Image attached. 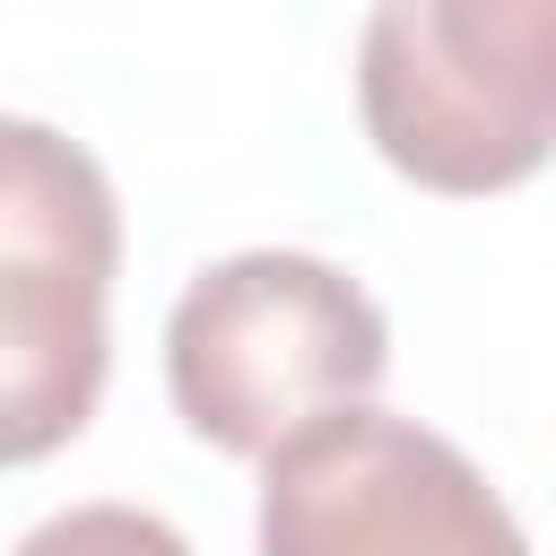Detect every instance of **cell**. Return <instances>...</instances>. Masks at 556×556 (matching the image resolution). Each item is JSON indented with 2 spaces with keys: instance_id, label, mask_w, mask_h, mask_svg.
I'll return each mask as SVG.
<instances>
[{
  "instance_id": "1",
  "label": "cell",
  "mask_w": 556,
  "mask_h": 556,
  "mask_svg": "<svg viewBox=\"0 0 556 556\" xmlns=\"http://www.w3.org/2000/svg\"><path fill=\"white\" fill-rule=\"evenodd\" d=\"M382 365H391L382 304L313 252L208 261L165 313L174 417L235 460H261L313 417L374 400Z\"/></svg>"
},
{
  "instance_id": "2",
  "label": "cell",
  "mask_w": 556,
  "mask_h": 556,
  "mask_svg": "<svg viewBox=\"0 0 556 556\" xmlns=\"http://www.w3.org/2000/svg\"><path fill=\"white\" fill-rule=\"evenodd\" d=\"M356 113L382 165L426 191L530 182L556 139V0H374Z\"/></svg>"
},
{
  "instance_id": "3",
  "label": "cell",
  "mask_w": 556,
  "mask_h": 556,
  "mask_svg": "<svg viewBox=\"0 0 556 556\" xmlns=\"http://www.w3.org/2000/svg\"><path fill=\"white\" fill-rule=\"evenodd\" d=\"M122 208L104 165L26 113H0V469L61 452L104 391Z\"/></svg>"
},
{
  "instance_id": "4",
  "label": "cell",
  "mask_w": 556,
  "mask_h": 556,
  "mask_svg": "<svg viewBox=\"0 0 556 556\" xmlns=\"http://www.w3.org/2000/svg\"><path fill=\"white\" fill-rule=\"evenodd\" d=\"M261 556H530L486 469L374 400L261 452Z\"/></svg>"
},
{
  "instance_id": "5",
  "label": "cell",
  "mask_w": 556,
  "mask_h": 556,
  "mask_svg": "<svg viewBox=\"0 0 556 556\" xmlns=\"http://www.w3.org/2000/svg\"><path fill=\"white\" fill-rule=\"evenodd\" d=\"M17 556H191V539L165 513L139 504H70L17 539Z\"/></svg>"
}]
</instances>
